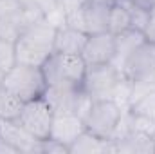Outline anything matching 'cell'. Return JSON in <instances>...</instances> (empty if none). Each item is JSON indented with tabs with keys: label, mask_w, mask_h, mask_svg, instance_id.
<instances>
[{
	"label": "cell",
	"mask_w": 155,
	"mask_h": 154,
	"mask_svg": "<svg viewBox=\"0 0 155 154\" xmlns=\"http://www.w3.org/2000/svg\"><path fill=\"white\" fill-rule=\"evenodd\" d=\"M58 26L49 18H36L15 42V58L20 64L43 65L54 53Z\"/></svg>",
	"instance_id": "1"
},
{
	"label": "cell",
	"mask_w": 155,
	"mask_h": 154,
	"mask_svg": "<svg viewBox=\"0 0 155 154\" xmlns=\"http://www.w3.org/2000/svg\"><path fill=\"white\" fill-rule=\"evenodd\" d=\"M0 85L11 91L15 96H18L24 103L41 98L47 93V78L43 73V67L20 64V62H16L5 71Z\"/></svg>",
	"instance_id": "2"
},
{
	"label": "cell",
	"mask_w": 155,
	"mask_h": 154,
	"mask_svg": "<svg viewBox=\"0 0 155 154\" xmlns=\"http://www.w3.org/2000/svg\"><path fill=\"white\" fill-rule=\"evenodd\" d=\"M47 78V87L60 89H81L87 75V64L81 54L52 53L41 65Z\"/></svg>",
	"instance_id": "3"
},
{
	"label": "cell",
	"mask_w": 155,
	"mask_h": 154,
	"mask_svg": "<svg viewBox=\"0 0 155 154\" xmlns=\"http://www.w3.org/2000/svg\"><path fill=\"white\" fill-rule=\"evenodd\" d=\"M123 85H128L123 73L114 64L103 65H90L87 67V75L83 80V93L94 100H117V94Z\"/></svg>",
	"instance_id": "4"
},
{
	"label": "cell",
	"mask_w": 155,
	"mask_h": 154,
	"mask_svg": "<svg viewBox=\"0 0 155 154\" xmlns=\"http://www.w3.org/2000/svg\"><path fill=\"white\" fill-rule=\"evenodd\" d=\"M85 129L103 140H114L121 129L123 107L117 100H94L83 118Z\"/></svg>",
	"instance_id": "5"
},
{
	"label": "cell",
	"mask_w": 155,
	"mask_h": 154,
	"mask_svg": "<svg viewBox=\"0 0 155 154\" xmlns=\"http://www.w3.org/2000/svg\"><path fill=\"white\" fill-rule=\"evenodd\" d=\"M112 4L105 0H81L76 9H72V13L69 15L67 24L85 31L87 35L107 31L108 11Z\"/></svg>",
	"instance_id": "6"
},
{
	"label": "cell",
	"mask_w": 155,
	"mask_h": 154,
	"mask_svg": "<svg viewBox=\"0 0 155 154\" xmlns=\"http://www.w3.org/2000/svg\"><path fill=\"white\" fill-rule=\"evenodd\" d=\"M36 18L41 16L25 9L20 0H0V38L15 44Z\"/></svg>",
	"instance_id": "7"
},
{
	"label": "cell",
	"mask_w": 155,
	"mask_h": 154,
	"mask_svg": "<svg viewBox=\"0 0 155 154\" xmlns=\"http://www.w3.org/2000/svg\"><path fill=\"white\" fill-rule=\"evenodd\" d=\"M52 120H54V109L45 96L25 102L18 118L20 125L29 134H33L36 140H41V142L49 138Z\"/></svg>",
	"instance_id": "8"
},
{
	"label": "cell",
	"mask_w": 155,
	"mask_h": 154,
	"mask_svg": "<svg viewBox=\"0 0 155 154\" xmlns=\"http://www.w3.org/2000/svg\"><path fill=\"white\" fill-rule=\"evenodd\" d=\"M116 35L108 31H99L88 35L87 44L83 47L81 58L85 60L87 67L90 65H103V64H112L116 56Z\"/></svg>",
	"instance_id": "9"
},
{
	"label": "cell",
	"mask_w": 155,
	"mask_h": 154,
	"mask_svg": "<svg viewBox=\"0 0 155 154\" xmlns=\"http://www.w3.org/2000/svg\"><path fill=\"white\" fill-rule=\"evenodd\" d=\"M83 131H85V121L81 116L74 114V113H54L49 138L67 145L71 151V145L76 142L78 136Z\"/></svg>",
	"instance_id": "10"
},
{
	"label": "cell",
	"mask_w": 155,
	"mask_h": 154,
	"mask_svg": "<svg viewBox=\"0 0 155 154\" xmlns=\"http://www.w3.org/2000/svg\"><path fill=\"white\" fill-rule=\"evenodd\" d=\"M0 138L18 149V152H41V140L29 134L18 120H0Z\"/></svg>",
	"instance_id": "11"
},
{
	"label": "cell",
	"mask_w": 155,
	"mask_h": 154,
	"mask_svg": "<svg viewBox=\"0 0 155 154\" xmlns=\"http://www.w3.org/2000/svg\"><path fill=\"white\" fill-rule=\"evenodd\" d=\"M88 35L78 27L63 24L58 27L56 40H54V53H67V54H81L87 44Z\"/></svg>",
	"instance_id": "12"
},
{
	"label": "cell",
	"mask_w": 155,
	"mask_h": 154,
	"mask_svg": "<svg viewBox=\"0 0 155 154\" xmlns=\"http://www.w3.org/2000/svg\"><path fill=\"white\" fill-rule=\"evenodd\" d=\"M144 42H146V35H144L143 31H137V29H128V31L117 35L116 37V44H117L116 56H114V62H112V64L121 71L124 60H126L141 44H144Z\"/></svg>",
	"instance_id": "13"
},
{
	"label": "cell",
	"mask_w": 155,
	"mask_h": 154,
	"mask_svg": "<svg viewBox=\"0 0 155 154\" xmlns=\"http://www.w3.org/2000/svg\"><path fill=\"white\" fill-rule=\"evenodd\" d=\"M107 151H116L114 140H103V138L88 132L87 129L71 145V154L72 152H107Z\"/></svg>",
	"instance_id": "14"
},
{
	"label": "cell",
	"mask_w": 155,
	"mask_h": 154,
	"mask_svg": "<svg viewBox=\"0 0 155 154\" xmlns=\"http://www.w3.org/2000/svg\"><path fill=\"white\" fill-rule=\"evenodd\" d=\"M132 29V16H130V11L119 2L114 0V4L110 5V11H108V24H107V31L112 33V35H121L124 31Z\"/></svg>",
	"instance_id": "15"
},
{
	"label": "cell",
	"mask_w": 155,
	"mask_h": 154,
	"mask_svg": "<svg viewBox=\"0 0 155 154\" xmlns=\"http://www.w3.org/2000/svg\"><path fill=\"white\" fill-rule=\"evenodd\" d=\"M24 102L0 85V120H18Z\"/></svg>",
	"instance_id": "16"
},
{
	"label": "cell",
	"mask_w": 155,
	"mask_h": 154,
	"mask_svg": "<svg viewBox=\"0 0 155 154\" xmlns=\"http://www.w3.org/2000/svg\"><path fill=\"white\" fill-rule=\"evenodd\" d=\"M20 4L25 9H29V11L40 15V16L47 18L49 15H52V13H56L60 9L61 0H20Z\"/></svg>",
	"instance_id": "17"
},
{
	"label": "cell",
	"mask_w": 155,
	"mask_h": 154,
	"mask_svg": "<svg viewBox=\"0 0 155 154\" xmlns=\"http://www.w3.org/2000/svg\"><path fill=\"white\" fill-rule=\"evenodd\" d=\"M15 64H16V58H15V44L0 38V67L4 71H7Z\"/></svg>",
	"instance_id": "18"
},
{
	"label": "cell",
	"mask_w": 155,
	"mask_h": 154,
	"mask_svg": "<svg viewBox=\"0 0 155 154\" xmlns=\"http://www.w3.org/2000/svg\"><path fill=\"white\" fill-rule=\"evenodd\" d=\"M0 152H13V154H20L18 149L15 145H11L9 142H5L4 138H0Z\"/></svg>",
	"instance_id": "19"
},
{
	"label": "cell",
	"mask_w": 155,
	"mask_h": 154,
	"mask_svg": "<svg viewBox=\"0 0 155 154\" xmlns=\"http://www.w3.org/2000/svg\"><path fill=\"white\" fill-rule=\"evenodd\" d=\"M152 138H153V147H155V134H153V136H152Z\"/></svg>",
	"instance_id": "20"
}]
</instances>
